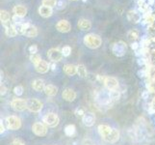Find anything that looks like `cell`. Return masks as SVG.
Instances as JSON below:
<instances>
[{
    "label": "cell",
    "mask_w": 155,
    "mask_h": 145,
    "mask_svg": "<svg viewBox=\"0 0 155 145\" xmlns=\"http://www.w3.org/2000/svg\"><path fill=\"white\" fill-rule=\"evenodd\" d=\"M102 40L97 34H88L84 37V44L90 48H97L101 46Z\"/></svg>",
    "instance_id": "obj_1"
},
{
    "label": "cell",
    "mask_w": 155,
    "mask_h": 145,
    "mask_svg": "<svg viewBox=\"0 0 155 145\" xmlns=\"http://www.w3.org/2000/svg\"><path fill=\"white\" fill-rule=\"evenodd\" d=\"M6 126L9 130L17 131L21 127V120L17 116H8L6 118Z\"/></svg>",
    "instance_id": "obj_2"
},
{
    "label": "cell",
    "mask_w": 155,
    "mask_h": 145,
    "mask_svg": "<svg viewBox=\"0 0 155 145\" xmlns=\"http://www.w3.org/2000/svg\"><path fill=\"white\" fill-rule=\"evenodd\" d=\"M44 122L46 126L54 128L56 127L59 122H60V119H59V116L56 113H53V112H49L44 116Z\"/></svg>",
    "instance_id": "obj_3"
},
{
    "label": "cell",
    "mask_w": 155,
    "mask_h": 145,
    "mask_svg": "<svg viewBox=\"0 0 155 145\" xmlns=\"http://www.w3.org/2000/svg\"><path fill=\"white\" fill-rule=\"evenodd\" d=\"M112 51H113L114 54L117 57L124 56L126 52V45L121 41L117 42L116 44H114L113 47H112Z\"/></svg>",
    "instance_id": "obj_4"
},
{
    "label": "cell",
    "mask_w": 155,
    "mask_h": 145,
    "mask_svg": "<svg viewBox=\"0 0 155 145\" xmlns=\"http://www.w3.org/2000/svg\"><path fill=\"white\" fill-rule=\"evenodd\" d=\"M32 131L35 133L36 136H45L47 133V127L45 124L41 122H36L35 124L32 127Z\"/></svg>",
    "instance_id": "obj_5"
},
{
    "label": "cell",
    "mask_w": 155,
    "mask_h": 145,
    "mask_svg": "<svg viewBox=\"0 0 155 145\" xmlns=\"http://www.w3.org/2000/svg\"><path fill=\"white\" fill-rule=\"evenodd\" d=\"M27 109L31 112H40L42 109V103L37 99H29L27 101Z\"/></svg>",
    "instance_id": "obj_6"
},
{
    "label": "cell",
    "mask_w": 155,
    "mask_h": 145,
    "mask_svg": "<svg viewBox=\"0 0 155 145\" xmlns=\"http://www.w3.org/2000/svg\"><path fill=\"white\" fill-rule=\"evenodd\" d=\"M47 56H48V58L53 63H55V62L60 61L63 58V53H62V50H60L59 48H51V50H49L48 52H47Z\"/></svg>",
    "instance_id": "obj_7"
},
{
    "label": "cell",
    "mask_w": 155,
    "mask_h": 145,
    "mask_svg": "<svg viewBox=\"0 0 155 145\" xmlns=\"http://www.w3.org/2000/svg\"><path fill=\"white\" fill-rule=\"evenodd\" d=\"M11 105L15 111H23L25 109H27V102L21 99H15L12 101Z\"/></svg>",
    "instance_id": "obj_8"
},
{
    "label": "cell",
    "mask_w": 155,
    "mask_h": 145,
    "mask_svg": "<svg viewBox=\"0 0 155 145\" xmlns=\"http://www.w3.org/2000/svg\"><path fill=\"white\" fill-rule=\"evenodd\" d=\"M56 29L59 32H62V33H68V32L71 31V25L68 20L62 19L60 21H58V23L56 24Z\"/></svg>",
    "instance_id": "obj_9"
},
{
    "label": "cell",
    "mask_w": 155,
    "mask_h": 145,
    "mask_svg": "<svg viewBox=\"0 0 155 145\" xmlns=\"http://www.w3.org/2000/svg\"><path fill=\"white\" fill-rule=\"evenodd\" d=\"M104 84L106 88L112 91V90H117V87H119V81L115 78H112V77H108V78H105L104 79Z\"/></svg>",
    "instance_id": "obj_10"
},
{
    "label": "cell",
    "mask_w": 155,
    "mask_h": 145,
    "mask_svg": "<svg viewBox=\"0 0 155 145\" xmlns=\"http://www.w3.org/2000/svg\"><path fill=\"white\" fill-rule=\"evenodd\" d=\"M24 35L26 37H28V38H35V37L38 36V29H37V27L34 25L26 23Z\"/></svg>",
    "instance_id": "obj_11"
},
{
    "label": "cell",
    "mask_w": 155,
    "mask_h": 145,
    "mask_svg": "<svg viewBox=\"0 0 155 145\" xmlns=\"http://www.w3.org/2000/svg\"><path fill=\"white\" fill-rule=\"evenodd\" d=\"M127 19L132 23H139L141 21V15L135 10H130L127 13Z\"/></svg>",
    "instance_id": "obj_12"
},
{
    "label": "cell",
    "mask_w": 155,
    "mask_h": 145,
    "mask_svg": "<svg viewBox=\"0 0 155 145\" xmlns=\"http://www.w3.org/2000/svg\"><path fill=\"white\" fill-rule=\"evenodd\" d=\"M36 71L40 74H45L50 69V65L45 60H41L37 65H35Z\"/></svg>",
    "instance_id": "obj_13"
},
{
    "label": "cell",
    "mask_w": 155,
    "mask_h": 145,
    "mask_svg": "<svg viewBox=\"0 0 155 145\" xmlns=\"http://www.w3.org/2000/svg\"><path fill=\"white\" fill-rule=\"evenodd\" d=\"M63 96V99L67 101V102H73L76 98V93L75 91H73L72 89H69V88H67L64 90V92L62 94Z\"/></svg>",
    "instance_id": "obj_14"
},
{
    "label": "cell",
    "mask_w": 155,
    "mask_h": 145,
    "mask_svg": "<svg viewBox=\"0 0 155 145\" xmlns=\"http://www.w3.org/2000/svg\"><path fill=\"white\" fill-rule=\"evenodd\" d=\"M3 25L5 26V32H6V35L8 37H15L17 36L18 32L15 30L14 23H12L11 21H8V22L3 23Z\"/></svg>",
    "instance_id": "obj_15"
},
{
    "label": "cell",
    "mask_w": 155,
    "mask_h": 145,
    "mask_svg": "<svg viewBox=\"0 0 155 145\" xmlns=\"http://www.w3.org/2000/svg\"><path fill=\"white\" fill-rule=\"evenodd\" d=\"M83 124L87 127H92L94 124L95 117L93 113H85V115L82 118Z\"/></svg>",
    "instance_id": "obj_16"
},
{
    "label": "cell",
    "mask_w": 155,
    "mask_h": 145,
    "mask_svg": "<svg viewBox=\"0 0 155 145\" xmlns=\"http://www.w3.org/2000/svg\"><path fill=\"white\" fill-rule=\"evenodd\" d=\"M119 138H120V131L117 130V129H113V130H112V133L104 139V140H106L107 142H110V143H115L119 140Z\"/></svg>",
    "instance_id": "obj_17"
},
{
    "label": "cell",
    "mask_w": 155,
    "mask_h": 145,
    "mask_svg": "<svg viewBox=\"0 0 155 145\" xmlns=\"http://www.w3.org/2000/svg\"><path fill=\"white\" fill-rule=\"evenodd\" d=\"M97 130H98L99 135L103 137V139H105L112 133V130H113V129L110 128L109 126H107V125H99L98 128H97Z\"/></svg>",
    "instance_id": "obj_18"
},
{
    "label": "cell",
    "mask_w": 155,
    "mask_h": 145,
    "mask_svg": "<svg viewBox=\"0 0 155 145\" xmlns=\"http://www.w3.org/2000/svg\"><path fill=\"white\" fill-rule=\"evenodd\" d=\"M32 87H33V89L35 91H37V92H40V91L45 90V81L41 78H37L34 80L33 83H32Z\"/></svg>",
    "instance_id": "obj_19"
},
{
    "label": "cell",
    "mask_w": 155,
    "mask_h": 145,
    "mask_svg": "<svg viewBox=\"0 0 155 145\" xmlns=\"http://www.w3.org/2000/svg\"><path fill=\"white\" fill-rule=\"evenodd\" d=\"M52 13H53V10L52 8L50 7H47V6H41L39 8V14L41 16V17L44 18H49L52 16Z\"/></svg>",
    "instance_id": "obj_20"
},
{
    "label": "cell",
    "mask_w": 155,
    "mask_h": 145,
    "mask_svg": "<svg viewBox=\"0 0 155 145\" xmlns=\"http://www.w3.org/2000/svg\"><path fill=\"white\" fill-rule=\"evenodd\" d=\"M64 72L68 76H74L75 74H77V66L73 65V64H67L64 66Z\"/></svg>",
    "instance_id": "obj_21"
},
{
    "label": "cell",
    "mask_w": 155,
    "mask_h": 145,
    "mask_svg": "<svg viewBox=\"0 0 155 145\" xmlns=\"http://www.w3.org/2000/svg\"><path fill=\"white\" fill-rule=\"evenodd\" d=\"M14 14L20 18H23L27 14V9L22 5H17V6L14 7Z\"/></svg>",
    "instance_id": "obj_22"
},
{
    "label": "cell",
    "mask_w": 155,
    "mask_h": 145,
    "mask_svg": "<svg viewBox=\"0 0 155 145\" xmlns=\"http://www.w3.org/2000/svg\"><path fill=\"white\" fill-rule=\"evenodd\" d=\"M78 27L83 31H88L92 27V23H91V21L88 19H81L78 21Z\"/></svg>",
    "instance_id": "obj_23"
},
{
    "label": "cell",
    "mask_w": 155,
    "mask_h": 145,
    "mask_svg": "<svg viewBox=\"0 0 155 145\" xmlns=\"http://www.w3.org/2000/svg\"><path fill=\"white\" fill-rule=\"evenodd\" d=\"M44 91H45V93L47 96L53 97V96H55L58 93V88L55 86V85L48 84V85H45V88Z\"/></svg>",
    "instance_id": "obj_24"
},
{
    "label": "cell",
    "mask_w": 155,
    "mask_h": 145,
    "mask_svg": "<svg viewBox=\"0 0 155 145\" xmlns=\"http://www.w3.org/2000/svg\"><path fill=\"white\" fill-rule=\"evenodd\" d=\"M75 132H76V128L74 125L71 124V125L66 126V128H65V133L68 136H72L74 133H75Z\"/></svg>",
    "instance_id": "obj_25"
},
{
    "label": "cell",
    "mask_w": 155,
    "mask_h": 145,
    "mask_svg": "<svg viewBox=\"0 0 155 145\" xmlns=\"http://www.w3.org/2000/svg\"><path fill=\"white\" fill-rule=\"evenodd\" d=\"M77 74H79L82 78H85L88 77V73H87V69L84 65H78L77 66Z\"/></svg>",
    "instance_id": "obj_26"
},
{
    "label": "cell",
    "mask_w": 155,
    "mask_h": 145,
    "mask_svg": "<svg viewBox=\"0 0 155 145\" xmlns=\"http://www.w3.org/2000/svg\"><path fill=\"white\" fill-rule=\"evenodd\" d=\"M10 14L7 12V11L5 10H1V12H0V19H1V21L3 23L5 22H8V21H10Z\"/></svg>",
    "instance_id": "obj_27"
},
{
    "label": "cell",
    "mask_w": 155,
    "mask_h": 145,
    "mask_svg": "<svg viewBox=\"0 0 155 145\" xmlns=\"http://www.w3.org/2000/svg\"><path fill=\"white\" fill-rule=\"evenodd\" d=\"M14 26L15 30H17L18 34H23L24 35V31H25V26H26V23H14Z\"/></svg>",
    "instance_id": "obj_28"
},
{
    "label": "cell",
    "mask_w": 155,
    "mask_h": 145,
    "mask_svg": "<svg viewBox=\"0 0 155 145\" xmlns=\"http://www.w3.org/2000/svg\"><path fill=\"white\" fill-rule=\"evenodd\" d=\"M127 36H128V38H129V40L135 41L139 38V32L136 29H131L127 33Z\"/></svg>",
    "instance_id": "obj_29"
},
{
    "label": "cell",
    "mask_w": 155,
    "mask_h": 145,
    "mask_svg": "<svg viewBox=\"0 0 155 145\" xmlns=\"http://www.w3.org/2000/svg\"><path fill=\"white\" fill-rule=\"evenodd\" d=\"M109 97H110V99L112 100H119L120 99V91L119 90H112L109 92Z\"/></svg>",
    "instance_id": "obj_30"
},
{
    "label": "cell",
    "mask_w": 155,
    "mask_h": 145,
    "mask_svg": "<svg viewBox=\"0 0 155 145\" xmlns=\"http://www.w3.org/2000/svg\"><path fill=\"white\" fill-rule=\"evenodd\" d=\"M42 5H44V6L53 8V7L57 6V1L56 0H42Z\"/></svg>",
    "instance_id": "obj_31"
},
{
    "label": "cell",
    "mask_w": 155,
    "mask_h": 145,
    "mask_svg": "<svg viewBox=\"0 0 155 145\" xmlns=\"http://www.w3.org/2000/svg\"><path fill=\"white\" fill-rule=\"evenodd\" d=\"M30 60H31V62L34 64V65H37L41 60V56L40 55H38L36 53V54H31V56H30Z\"/></svg>",
    "instance_id": "obj_32"
},
{
    "label": "cell",
    "mask_w": 155,
    "mask_h": 145,
    "mask_svg": "<svg viewBox=\"0 0 155 145\" xmlns=\"http://www.w3.org/2000/svg\"><path fill=\"white\" fill-rule=\"evenodd\" d=\"M62 53H63V56H65V57H68V56L71 55V47H68V46L64 47L62 48Z\"/></svg>",
    "instance_id": "obj_33"
},
{
    "label": "cell",
    "mask_w": 155,
    "mask_h": 145,
    "mask_svg": "<svg viewBox=\"0 0 155 145\" xmlns=\"http://www.w3.org/2000/svg\"><path fill=\"white\" fill-rule=\"evenodd\" d=\"M14 93H15V95H17L18 97L21 96V95L23 94V87L20 86V85H18V86H15L14 88Z\"/></svg>",
    "instance_id": "obj_34"
},
{
    "label": "cell",
    "mask_w": 155,
    "mask_h": 145,
    "mask_svg": "<svg viewBox=\"0 0 155 145\" xmlns=\"http://www.w3.org/2000/svg\"><path fill=\"white\" fill-rule=\"evenodd\" d=\"M28 50H29V52L31 53V54H36L37 51H38V47H37L36 45H32V46L29 47Z\"/></svg>",
    "instance_id": "obj_35"
},
{
    "label": "cell",
    "mask_w": 155,
    "mask_h": 145,
    "mask_svg": "<svg viewBox=\"0 0 155 145\" xmlns=\"http://www.w3.org/2000/svg\"><path fill=\"white\" fill-rule=\"evenodd\" d=\"M66 2L64 1V0H60V1H57V9H59V10H61V9H64L66 6Z\"/></svg>",
    "instance_id": "obj_36"
},
{
    "label": "cell",
    "mask_w": 155,
    "mask_h": 145,
    "mask_svg": "<svg viewBox=\"0 0 155 145\" xmlns=\"http://www.w3.org/2000/svg\"><path fill=\"white\" fill-rule=\"evenodd\" d=\"M75 114H76V116H82L83 117L85 115V111L83 109H81V107H78V109H75Z\"/></svg>",
    "instance_id": "obj_37"
},
{
    "label": "cell",
    "mask_w": 155,
    "mask_h": 145,
    "mask_svg": "<svg viewBox=\"0 0 155 145\" xmlns=\"http://www.w3.org/2000/svg\"><path fill=\"white\" fill-rule=\"evenodd\" d=\"M11 145H25V143L20 140V139H14V140L12 141V143H11Z\"/></svg>",
    "instance_id": "obj_38"
},
{
    "label": "cell",
    "mask_w": 155,
    "mask_h": 145,
    "mask_svg": "<svg viewBox=\"0 0 155 145\" xmlns=\"http://www.w3.org/2000/svg\"><path fill=\"white\" fill-rule=\"evenodd\" d=\"M21 19H22V18H20L18 17V16H14L13 17V21H14V23H20V21Z\"/></svg>",
    "instance_id": "obj_39"
},
{
    "label": "cell",
    "mask_w": 155,
    "mask_h": 145,
    "mask_svg": "<svg viewBox=\"0 0 155 145\" xmlns=\"http://www.w3.org/2000/svg\"><path fill=\"white\" fill-rule=\"evenodd\" d=\"M83 145H94V141L91 140V139L87 138V139H84L83 140Z\"/></svg>",
    "instance_id": "obj_40"
},
{
    "label": "cell",
    "mask_w": 155,
    "mask_h": 145,
    "mask_svg": "<svg viewBox=\"0 0 155 145\" xmlns=\"http://www.w3.org/2000/svg\"><path fill=\"white\" fill-rule=\"evenodd\" d=\"M138 64H139L140 66L145 65V64H146V59H145V58H139V59H138Z\"/></svg>",
    "instance_id": "obj_41"
},
{
    "label": "cell",
    "mask_w": 155,
    "mask_h": 145,
    "mask_svg": "<svg viewBox=\"0 0 155 145\" xmlns=\"http://www.w3.org/2000/svg\"><path fill=\"white\" fill-rule=\"evenodd\" d=\"M138 74H139V77H140V78H143V77L147 76V73H146V71L142 70V71H139L138 72Z\"/></svg>",
    "instance_id": "obj_42"
},
{
    "label": "cell",
    "mask_w": 155,
    "mask_h": 145,
    "mask_svg": "<svg viewBox=\"0 0 155 145\" xmlns=\"http://www.w3.org/2000/svg\"><path fill=\"white\" fill-rule=\"evenodd\" d=\"M131 47H132V50H137L138 48H139V44L137 42H134L133 44L131 45Z\"/></svg>",
    "instance_id": "obj_43"
},
{
    "label": "cell",
    "mask_w": 155,
    "mask_h": 145,
    "mask_svg": "<svg viewBox=\"0 0 155 145\" xmlns=\"http://www.w3.org/2000/svg\"><path fill=\"white\" fill-rule=\"evenodd\" d=\"M148 95H149L148 91H143V94H142V98L143 99H147L148 98Z\"/></svg>",
    "instance_id": "obj_44"
},
{
    "label": "cell",
    "mask_w": 155,
    "mask_h": 145,
    "mask_svg": "<svg viewBox=\"0 0 155 145\" xmlns=\"http://www.w3.org/2000/svg\"><path fill=\"white\" fill-rule=\"evenodd\" d=\"M145 2H146V0H138V1H137V4H138V6H139V7H141V6H143V4H146Z\"/></svg>",
    "instance_id": "obj_45"
},
{
    "label": "cell",
    "mask_w": 155,
    "mask_h": 145,
    "mask_svg": "<svg viewBox=\"0 0 155 145\" xmlns=\"http://www.w3.org/2000/svg\"><path fill=\"white\" fill-rule=\"evenodd\" d=\"M6 92H7L6 87H5V86H1V95H2V96L5 95V94H6Z\"/></svg>",
    "instance_id": "obj_46"
},
{
    "label": "cell",
    "mask_w": 155,
    "mask_h": 145,
    "mask_svg": "<svg viewBox=\"0 0 155 145\" xmlns=\"http://www.w3.org/2000/svg\"><path fill=\"white\" fill-rule=\"evenodd\" d=\"M0 129H1V131H0V133H1V135L5 132V128H4V125H3V123L1 121V126H0Z\"/></svg>",
    "instance_id": "obj_47"
},
{
    "label": "cell",
    "mask_w": 155,
    "mask_h": 145,
    "mask_svg": "<svg viewBox=\"0 0 155 145\" xmlns=\"http://www.w3.org/2000/svg\"><path fill=\"white\" fill-rule=\"evenodd\" d=\"M50 67H51V70H53V71H55V69H56V65H55V63H52L51 65H50Z\"/></svg>",
    "instance_id": "obj_48"
},
{
    "label": "cell",
    "mask_w": 155,
    "mask_h": 145,
    "mask_svg": "<svg viewBox=\"0 0 155 145\" xmlns=\"http://www.w3.org/2000/svg\"><path fill=\"white\" fill-rule=\"evenodd\" d=\"M154 4V0H148V5H152Z\"/></svg>",
    "instance_id": "obj_49"
},
{
    "label": "cell",
    "mask_w": 155,
    "mask_h": 145,
    "mask_svg": "<svg viewBox=\"0 0 155 145\" xmlns=\"http://www.w3.org/2000/svg\"><path fill=\"white\" fill-rule=\"evenodd\" d=\"M83 1H84V2H86V1H87V0H83Z\"/></svg>",
    "instance_id": "obj_50"
},
{
    "label": "cell",
    "mask_w": 155,
    "mask_h": 145,
    "mask_svg": "<svg viewBox=\"0 0 155 145\" xmlns=\"http://www.w3.org/2000/svg\"><path fill=\"white\" fill-rule=\"evenodd\" d=\"M73 1H75V0H73Z\"/></svg>",
    "instance_id": "obj_51"
}]
</instances>
